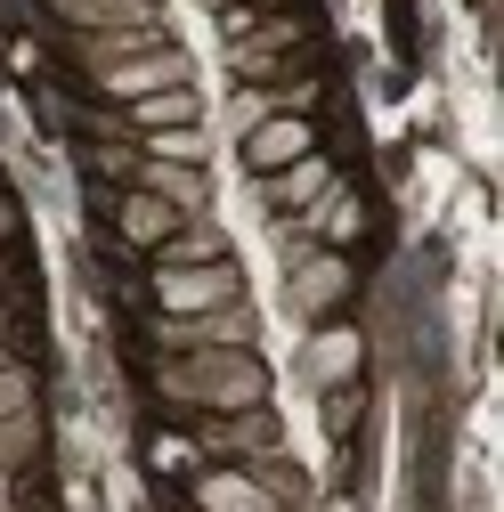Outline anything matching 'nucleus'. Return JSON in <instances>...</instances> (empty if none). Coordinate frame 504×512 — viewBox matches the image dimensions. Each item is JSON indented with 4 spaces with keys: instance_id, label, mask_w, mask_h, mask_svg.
<instances>
[{
    "instance_id": "obj_18",
    "label": "nucleus",
    "mask_w": 504,
    "mask_h": 512,
    "mask_svg": "<svg viewBox=\"0 0 504 512\" xmlns=\"http://www.w3.org/2000/svg\"><path fill=\"white\" fill-rule=\"evenodd\" d=\"M350 358H358V342H350V334H326V342H318V374H326V382H342V374H350Z\"/></svg>"
},
{
    "instance_id": "obj_11",
    "label": "nucleus",
    "mask_w": 504,
    "mask_h": 512,
    "mask_svg": "<svg viewBox=\"0 0 504 512\" xmlns=\"http://www.w3.org/2000/svg\"><path fill=\"white\" fill-rule=\"evenodd\" d=\"M196 496H204V512H269V488L244 480V472H204Z\"/></svg>"
},
{
    "instance_id": "obj_7",
    "label": "nucleus",
    "mask_w": 504,
    "mask_h": 512,
    "mask_svg": "<svg viewBox=\"0 0 504 512\" xmlns=\"http://www.w3.org/2000/svg\"><path fill=\"white\" fill-rule=\"evenodd\" d=\"M147 49H163V25L147 17V25H106V33H82V57L106 74V66H122V57H147Z\"/></svg>"
},
{
    "instance_id": "obj_15",
    "label": "nucleus",
    "mask_w": 504,
    "mask_h": 512,
    "mask_svg": "<svg viewBox=\"0 0 504 512\" xmlns=\"http://www.w3.org/2000/svg\"><path fill=\"white\" fill-rule=\"evenodd\" d=\"M155 163H204V122H187V131H155Z\"/></svg>"
},
{
    "instance_id": "obj_13",
    "label": "nucleus",
    "mask_w": 504,
    "mask_h": 512,
    "mask_svg": "<svg viewBox=\"0 0 504 512\" xmlns=\"http://www.w3.org/2000/svg\"><path fill=\"white\" fill-rule=\"evenodd\" d=\"M204 261H220V228L212 220H179V236L163 244V269H204Z\"/></svg>"
},
{
    "instance_id": "obj_22",
    "label": "nucleus",
    "mask_w": 504,
    "mask_h": 512,
    "mask_svg": "<svg viewBox=\"0 0 504 512\" xmlns=\"http://www.w3.org/2000/svg\"><path fill=\"white\" fill-rule=\"evenodd\" d=\"M334 512H350V504H334Z\"/></svg>"
},
{
    "instance_id": "obj_10",
    "label": "nucleus",
    "mask_w": 504,
    "mask_h": 512,
    "mask_svg": "<svg viewBox=\"0 0 504 512\" xmlns=\"http://www.w3.org/2000/svg\"><path fill=\"white\" fill-rule=\"evenodd\" d=\"M122 236H131V244H155V252H163V244L179 236V212H171L163 196H147V187H139V196L122 204Z\"/></svg>"
},
{
    "instance_id": "obj_16",
    "label": "nucleus",
    "mask_w": 504,
    "mask_h": 512,
    "mask_svg": "<svg viewBox=\"0 0 504 512\" xmlns=\"http://www.w3.org/2000/svg\"><path fill=\"white\" fill-rule=\"evenodd\" d=\"M25 407H33V374L25 366H0V423L25 415Z\"/></svg>"
},
{
    "instance_id": "obj_2",
    "label": "nucleus",
    "mask_w": 504,
    "mask_h": 512,
    "mask_svg": "<svg viewBox=\"0 0 504 512\" xmlns=\"http://www.w3.org/2000/svg\"><path fill=\"white\" fill-rule=\"evenodd\" d=\"M244 285H236V269L228 261H204V269H163L155 277V301L171 309V317H204V309H228Z\"/></svg>"
},
{
    "instance_id": "obj_14",
    "label": "nucleus",
    "mask_w": 504,
    "mask_h": 512,
    "mask_svg": "<svg viewBox=\"0 0 504 512\" xmlns=\"http://www.w3.org/2000/svg\"><path fill=\"white\" fill-rule=\"evenodd\" d=\"M342 285H350L342 261H309V269L293 277V301H301V309H326V301H342Z\"/></svg>"
},
{
    "instance_id": "obj_5",
    "label": "nucleus",
    "mask_w": 504,
    "mask_h": 512,
    "mask_svg": "<svg viewBox=\"0 0 504 512\" xmlns=\"http://www.w3.org/2000/svg\"><path fill=\"white\" fill-rule=\"evenodd\" d=\"M171 342H187V350H244L252 342V309L228 301V309H204V317H171Z\"/></svg>"
},
{
    "instance_id": "obj_9",
    "label": "nucleus",
    "mask_w": 504,
    "mask_h": 512,
    "mask_svg": "<svg viewBox=\"0 0 504 512\" xmlns=\"http://www.w3.org/2000/svg\"><path fill=\"white\" fill-rule=\"evenodd\" d=\"M147 196H163L171 212H204L212 187H204V171H196V163H147Z\"/></svg>"
},
{
    "instance_id": "obj_19",
    "label": "nucleus",
    "mask_w": 504,
    "mask_h": 512,
    "mask_svg": "<svg viewBox=\"0 0 504 512\" xmlns=\"http://www.w3.org/2000/svg\"><path fill=\"white\" fill-rule=\"evenodd\" d=\"M269 114H277V98H261V90H244L228 122H236V139H244V131H252V122H269Z\"/></svg>"
},
{
    "instance_id": "obj_23",
    "label": "nucleus",
    "mask_w": 504,
    "mask_h": 512,
    "mask_svg": "<svg viewBox=\"0 0 504 512\" xmlns=\"http://www.w3.org/2000/svg\"><path fill=\"white\" fill-rule=\"evenodd\" d=\"M0 326H9V317H0Z\"/></svg>"
},
{
    "instance_id": "obj_20",
    "label": "nucleus",
    "mask_w": 504,
    "mask_h": 512,
    "mask_svg": "<svg viewBox=\"0 0 504 512\" xmlns=\"http://www.w3.org/2000/svg\"><path fill=\"white\" fill-rule=\"evenodd\" d=\"M204 9H252V0H204Z\"/></svg>"
},
{
    "instance_id": "obj_8",
    "label": "nucleus",
    "mask_w": 504,
    "mask_h": 512,
    "mask_svg": "<svg viewBox=\"0 0 504 512\" xmlns=\"http://www.w3.org/2000/svg\"><path fill=\"white\" fill-rule=\"evenodd\" d=\"M131 122L139 131H187V122H204V98L196 90H155V98H131Z\"/></svg>"
},
{
    "instance_id": "obj_4",
    "label": "nucleus",
    "mask_w": 504,
    "mask_h": 512,
    "mask_svg": "<svg viewBox=\"0 0 504 512\" xmlns=\"http://www.w3.org/2000/svg\"><path fill=\"white\" fill-rule=\"evenodd\" d=\"M309 155V122L301 114H269V122H252V131H244V163L252 171H285V163H301Z\"/></svg>"
},
{
    "instance_id": "obj_6",
    "label": "nucleus",
    "mask_w": 504,
    "mask_h": 512,
    "mask_svg": "<svg viewBox=\"0 0 504 512\" xmlns=\"http://www.w3.org/2000/svg\"><path fill=\"white\" fill-rule=\"evenodd\" d=\"M326 187H334V163H326V155H301V163H285V171L261 179V196H269L277 212H309Z\"/></svg>"
},
{
    "instance_id": "obj_17",
    "label": "nucleus",
    "mask_w": 504,
    "mask_h": 512,
    "mask_svg": "<svg viewBox=\"0 0 504 512\" xmlns=\"http://www.w3.org/2000/svg\"><path fill=\"white\" fill-rule=\"evenodd\" d=\"M25 456H33V407L0 423V464H25Z\"/></svg>"
},
{
    "instance_id": "obj_12",
    "label": "nucleus",
    "mask_w": 504,
    "mask_h": 512,
    "mask_svg": "<svg viewBox=\"0 0 504 512\" xmlns=\"http://www.w3.org/2000/svg\"><path fill=\"white\" fill-rule=\"evenodd\" d=\"M82 33H106V25H147L155 17V0H57Z\"/></svg>"
},
{
    "instance_id": "obj_1",
    "label": "nucleus",
    "mask_w": 504,
    "mask_h": 512,
    "mask_svg": "<svg viewBox=\"0 0 504 512\" xmlns=\"http://www.w3.org/2000/svg\"><path fill=\"white\" fill-rule=\"evenodd\" d=\"M171 391H187V399H212V407H261L269 374L252 366L244 350H220V358H204V366H179V374H171Z\"/></svg>"
},
{
    "instance_id": "obj_21",
    "label": "nucleus",
    "mask_w": 504,
    "mask_h": 512,
    "mask_svg": "<svg viewBox=\"0 0 504 512\" xmlns=\"http://www.w3.org/2000/svg\"><path fill=\"white\" fill-rule=\"evenodd\" d=\"M0 236H9V204H0Z\"/></svg>"
},
{
    "instance_id": "obj_3",
    "label": "nucleus",
    "mask_w": 504,
    "mask_h": 512,
    "mask_svg": "<svg viewBox=\"0 0 504 512\" xmlns=\"http://www.w3.org/2000/svg\"><path fill=\"white\" fill-rule=\"evenodd\" d=\"M98 82H106V98H122V106H131V98L179 90V82H187V57H179V49L163 41V49H147V57H122V66H106Z\"/></svg>"
}]
</instances>
